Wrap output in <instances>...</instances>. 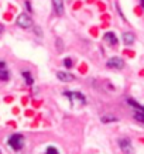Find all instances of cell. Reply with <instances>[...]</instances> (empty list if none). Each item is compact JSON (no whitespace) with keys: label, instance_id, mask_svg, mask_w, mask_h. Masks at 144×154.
<instances>
[{"label":"cell","instance_id":"1","mask_svg":"<svg viewBox=\"0 0 144 154\" xmlns=\"http://www.w3.org/2000/svg\"><path fill=\"white\" fill-rule=\"evenodd\" d=\"M64 95L69 99V103L72 107H79V106H85V105H86V98H85V95H82L81 92L66 91V92H64Z\"/></svg>","mask_w":144,"mask_h":154},{"label":"cell","instance_id":"2","mask_svg":"<svg viewBox=\"0 0 144 154\" xmlns=\"http://www.w3.org/2000/svg\"><path fill=\"white\" fill-rule=\"evenodd\" d=\"M7 144H9L13 150L19 151V150H21L24 147V137L21 134H19V133H16V134H13V136H10L9 137Z\"/></svg>","mask_w":144,"mask_h":154},{"label":"cell","instance_id":"3","mask_svg":"<svg viewBox=\"0 0 144 154\" xmlns=\"http://www.w3.org/2000/svg\"><path fill=\"white\" fill-rule=\"evenodd\" d=\"M16 24L19 26L20 28H30L33 26V20L31 17L26 13H21L17 16V19H16Z\"/></svg>","mask_w":144,"mask_h":154},{"label":"cell","instance_id":"4","mask_svg":"<svg viewBox=\"0 0 144 154\" xmlns=\"http://www.w3.org/2000/svg\"><path fill=\"white\" fill-rule=\"evenodd\" d=\"M117 144L120 147V150L123 151V154H133L134 153V149H133V144L129 139H119L117 140Z\"/></svg>","mask_w":144,"mask_h":154},{"label":"cell","instance_id":"5","mask_svg":"<svg viewBox=\"0 0 144 154\" xmlns=\"http://www.w3.org/2000/svg\"><path fill=\"white\" fill-rule=\"evenodd\" d=\"M106 66L112 68V69H123L124 68V61L121 60L120 57H112L106 62Z\"/></svg>","mask_w":144,"mask_h":154},{"label":"cell","instance_id":"6","mask_svg":"<svg viewBox=\"0 0 144 154\" xmlns=\"http://www.w3.org/2000/svg\"><path fill=\"white\" fill-rule=\"evenodd\" d=\"M57 78L61 81V82H72L75 79V76L69 72H65V71H58L57 72Z\"/></svg>","mask_w":144,"mask_h":154},{"label":"cell","instance_id":"7","mask_svg":"<svg viewBox=\"0 0 144 154\" xmlns=\"http://www.w3.org/2000/svg\"><path fill=\"white\" fill-rule=\"evenodd\" d=\"M52 6H54V11L58 16L64 14V0H52Z\"/></svg>","mask_w":144,"mask_h":154},{"label":"cell","instance_id":"8","mask_svg":"<svg viewBox=\"0 0 144 154\" xmlns=\"http://www.w3.org/2000/svg\"><path fill=\"white\" fill-rule=\"evenodd\" d=\"M103 40L109 44V45H116L117 44V37L115 33H112V31H109V33H106L105 35H103Z\"/></svg>","mask_w":144,"mask_h":154},{"label":"cell","instance_id":"9","mask_svg":"<svg viewBox=\"0 0 144 154\" xmlns=\"http://www.w3.org/2000/svg\"><path fill=\"white\" fill-rule=\"evenodd\" d=\"M121 38H123V42H124L126 45H131L136 40V37H134V34L133 33H123Z\"/></svg>","mask_w":144,"mask_h":154},{"label":"cell","instance_id":"10","mask_svg":"<svg viewBox=\"0 0 144 154\" xmlns=\"http://www.w3.org/2000/svg\"><path fill=\"white\" fill-rule=\"evenodd\" d=\"M127 103H129L131 107H134L137 112H143V113H144V106H143V105L137 103L136 100H133V99H127Z\"/></svg>","mask_w":144,"mask_h":154},{"label":"cell","instance_id":"11","mask_svg":"<svg viewBox=\"0 0 144 154\" xmlns=\"http://www.w3.org/2000/svg\"><path fill=\"white\" fill-rule=\"evenodd\" d=\"M21 75H23V78L26 79V84H27V85H30V86H31V85L34 84V79H33V76H31V74H30V71H23V72H21Z\"/></svg>","mask_w":144,"mask_h":154},{"label":"cell","instance_id":"12","mask_svg":"<svg viewBox=\"0 0 144 154\" xmlns=\"http://www.w3.org/2000/svg\"><path fill=\"white\" fill-rule=\"evenodd\" d=\"M9 76H10V72H9V71L3 69V68H0V79H2V81H7V79H9Z\"/></svg>","mask_w":144,"mask_h":154},{"label":"cell","instance_id":"13","mask_svg":"<svg viewBox=\"0 0 144 154\" xmlns=\"http://www.w3.org/2000/svg\"><path fill=\"white\" fill-rule=\"evenodd\" d=\"M100 120H102L103 123H110V122H117L119 119H117V117H115V116H103Z\"/></svg>","mask_w":144,"mask_h":154},{"label":"cell","instance_id":"14","mask_svg":"<svg viewBox=\"0 0 144 154\" xmlns=\"http://www.w3.org/2000/svg\"><path fill=\"white\" fill-rule=\"evenodd\" d=\"M134 119L140 123H144V113L143 112H136L134 113Z\"/></svg>","mask_w":144,"mask_h":154},{"label":"cell","instance_id":"15","mask_svg":"<svg viewBox=\"0 0 144 154\" xmlns=\"http://www.w3.org/2000/svg\"><path fill=\"white\" fill-rule=\"evenodd\" d=\"M64 65H65V68H68V69H69V68H72L74 62H72V60H71V58H65V60H64Z\"/></svg>","mask_w":144,"mask_h":154},{"label":"cell","instance_id":"16","mask_svg":"<svg viewBox=\"0 0 144 154\" xmlns=\"http://www.w3.org/2000/svg\"><path fill=\"white\" fill-rule=\"evenodd\" d=\"M45 154H60V153H58V150H57L55 147H48Z\"/></svg>","mask_w":144,"mask_h":154},{"label":"cell","instance_id":"17","mask_svg":"<svg viewBox=\"0 0 144 154\" xmlns=\"http://www.w3.org/2000/svg\"><path fill=\"white\" fill-rule=\"evenodd\" d=\"M24 5H26V9H27L28 11H33V9H31V6H30V2H26Z\"/></svg>","mask_w":144,"mask_h":154},{"label":"cell","instance_id":"18","mask_svg":"<svg viewBox=\"0 0 144 154\" xmlns=\"http://www.w3.org/2000/svg\"><path fill=\"white\" fill-rule=\"evenodd\" d=\"M5 65H6L5 62H3V61H0V68H5Z\"/></svg>","mask_w":144,"mask_h":154},{"label":"cell","instance_id":"19","mask_svg":"<svg viewBox=\"0 0 144 154\" xmlns=\"http://www.w3.org/2000/svg\"><path fill=\"white\" fill-rule=\"evenodd\" d=\"M2 31H3V26L0 24V33H2Z\"/></svg>","mask_w":144,"mask_h":154},{"label":"cell","instance_id":"20","mask_svg":"<svg viewBox=\"0 0 144 154\" xmlns=\"http://www.w3.org/2000/svg\"><path fill=\"white\" fill-rule=\"evenodd\" d=\"M141 6H143V9H144V0H141Z\"/></svg>","mask_w":144,"mask_h":154}]
</instances>
